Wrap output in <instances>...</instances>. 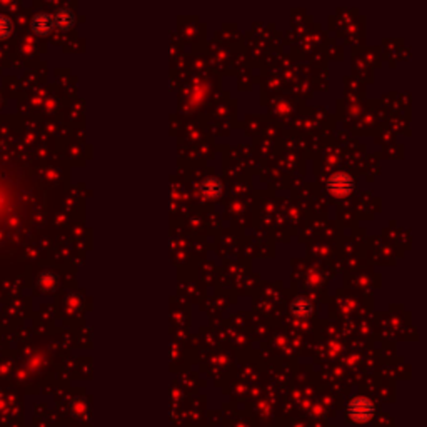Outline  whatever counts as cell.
Instances as JSON below:
<instances>
[{
	"label": "cell",
	"mask_w": 427,
	"mask_h": 427,
	"mask_svg": "<svg viewBox=\"0 0 427 427\" xmlns=\"http://www.w3.org/2000/svg\"><path fill=\"white\" fill-rule=\"evenodd\" d=\"M347 416L352 422L364 424V422H367V420H371V417L374 416V406H372V402L369 399L357 397L349 404Z\"/></svg>",
	"instance_id": "6da1fadb"
},
{
	"label": "cell",
	"mask_w": 427,
	"mask_h": 427,
	"mask_svg": "<svg viewBox=\"0 0 427 427\" xmlns=\"http://www.w3.org/2000/svg\"><path fill=\"white\" fill-rule=\"evenodd\" d=\"M327 189L332 195L344 197L354 190V180L351 176H347L344 172L334 174V176L327 180Z\"/></svg>",
	"instance_id": "7a4b0ae2"
},
{
	"label": "cell",
	"mask_w": 427,
	"mask_h": 427,
	"mask_svg": "<svg viewBox=\"0 0 427 427\" xmlns=\"http://www.w3.org/2000/svg\"><path fill=\"white\" fill-rule=\"evenodd\" d=\"M53 27H55L53 25V17L44 14V12H40L32 19V30L39 35H47Z\"/></svg>",
	"instance_id": "3957f363"
},
{
	"label": "cell",
	"mask_w": 427,
	"mask_h": 427,
	"mask_svg": "<svg viewBox=\"0 0 427 427\" xmlns=\"http://www.w3.org/2000/svg\"><path fill=\"white\" fill-rule=\"evenodd\" d=\"M75 17L69 9H60L55 15H53V25L59 29H70L74 25Z\"/></svg>",
	"instance_id": "277c9868"
},
{
	"label": "cell",
	"mask_w": 427,
	"mask_h": 427,
	"mask_svg": "<svg viewBox=\"0 0 427 427\" xmlns=\"http://www.w3.org/2000/svg\"><path fill=\"white\" fill-rule=\"evenodd\" d=\"M292 312L297 317H307L312 314V304L307 299L299 297V299H296V302L292 304Z\"/></svg>",
	"instance_id": "5b68a950"
},
{
	"label": "cell",
	"mask_w": 427,
	"mask_h": 427,
	"mask_svg": "<svg viewBox=\"0 0 427 427\" xmlns=\"http://www.w3.org/2000/svg\"><path fill=\"white\" fill-rule=\"evenodd\" d=\"M222 190V185L217 179H207L206 182L202 184V192L207 197H217Z\"/></svg>",
	"instance_id": "8992f818"
},
{
	"label": "cell",
	"mask_w": 427,
	"mask_h": 427,
	"mask_svg": "<svg viewBox=\"0 0 427 427\" xmlns=\"http://www.w3.org/2000/svg\"><path fill=\"white\" fill-rule=\"evenodd\" d=\"M12 30H14V27H12V20L9 17L0 15V39H7L12 34Z\"/></svg>",
	"instance_id": "52a82bcc"
}]
</instances>
